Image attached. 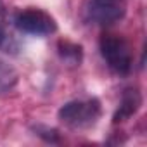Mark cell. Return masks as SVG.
I'll return each instance as SVG.
<instances>
[{"mask_svg":"<svg viewBox=\"0 0 147 147\" xmlns=\"http://www.w3.org/2000/svg\"><path fill=\"white\" fill-rule=\"evenodd\" d=\"M99 47L111 71H114L116 75H128L131 71V64H133L131 47L121 35L104 33L100 36Z\"/></svg>","mask_w":147,"mask_h":147,"instance_id":"1","label":"cell"},{"mask_svg":"<svg viewBox=\"0 0 147 147\" xmlns=\"http://www.w3.org/2000/svg\"><path fill=\"white\" fill-rule=\"evenodd\" d=\"M57 116L66 126L73 130L90 128L100 118V102L97 99L71 100V102H66L59 109Z\"/></svg>","mask_w":147,"mask_h":147,"instance_id":"2","label":"cell"},{"mask_svg":"<svg viewBox=\"0 0 147 147\" xmlns=\"http://www.w3.org/2000/svg\"><path fill=\"white\" fill-rule=\"evenodd\" d=\"M14 24L19 31L28 33V35H36V36H45V35H52L57 31L55 19L49 12L42 9H35V7H28V9L16 12Z\"/></svg>","mask_w":147,"mask_h":147,"instance_id":"3","label":"cell"},{"mask_svg":"<svg viewBox=\"0 0 147 147\" xmlns=\"http://www.w3.org/2000/svg\"><path fill=\"white\" fill-rule=\"evenodd\" d=\"M126 5L123 0H88L87 19L99 26H109L123 19Z\"/></svg>","mask_w":147,"mask_h":147,"instance_id":"4","label":"cell"},{"mask_svg":"<svg viewBox=\"0 0 147 147\" xmlns=\"http://www.w3.org/2000/svg\"><path fill=\"white\" fill-rule=\"evenodd\" d=\"M142 106V95L138 92V88H128L125 90L123 97H121V102H119V107L113 118L114 123H121L128 118H131Z\"/></svg>","mask_w":147,"mask_h":147,"instance_id":"5","label":"cell"},{"mask_svg":"<svg viewBox=\"0 0 147 147\" xmlns=\"http://www.w3.org/2000/svg\"><path fill=\"white\" fill-rule=\"evenodd\" d=\"M57 52L61 55V59L64 62H67L69 66H80L82 57H83V50L82 45L78 43H73L69 40H61L57 43Z\"/></svg>","mask_w":147,"mask_h":147,"instance_id":"6","label":"cell"},{"mask_svg":"<svg viewBox=\"0 0 147 147\" xmlns=\"http://www.w3.org/2000/svg\"><path fill=\"white\" fill-rule=\"evenodd\" d=\"M18 80H19L18 71L11 64H7L5 61L0 59V94L12 90L18 85Z\"/></svg>","mask_w":147,"mask_h":147,"instance_id":"7","label":"cell"},{"mask_svg":"<svg viewBox=\"0 0 147 147\" xmlns=\"http://www.w3.org/2000/svg\"><path fill=\"white\" fill-rule=\"evenodd\" d=\"M19 49H21V45H19L18 38L9 31V28L0 24V50L9 55H18Z\"/></svg>","mask_w":147,"mask_h":147,"instance_id":"8","label":"cell"}]
</instances>
